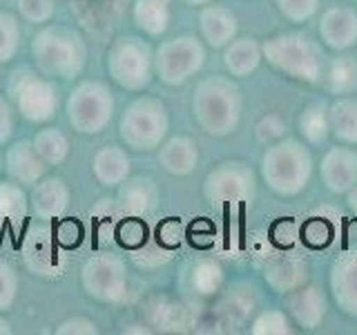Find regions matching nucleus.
<instances>
[{"label":"nucleus","mask_w":357,"mask_h":335,"mask_svg":"<svg viewBox=\"0 0 357 335\" xmlns=\"http://www.w3.org/2000/svg\"><path fill=\"white\" fill-rule=\"evenodd\" d=\"M192 110L201 130L215 137H226L237 130L241 121V92L230 78L210 76L199 83Z\"/></svg>","instance_id":"1"},{"label":"nucleus","mask_w":357,"mask_h":335,"mask_svg":"<svg viewBox=\"0 0 357 335\" xmlns=\"http://www.w3.org/2000/svg\"><path fill=\"white\" fill-rule=\"evenodd\" d=\"M310 152L295 139L273 143L261 156V177L273 193L282 197L299 195L310 181Z\"/></svg>","instance_id":"2"},{"label":"nucleus","mask_w":357,"mask_h":335,"mask_svg":"<svg viewBox=\"0 0 357 335\" xmlns=\"http://www.w3.org/2000/svg\"><path fill=\"white\" fill-rule=\"evenodd\" d=\"M261 56L268 65L290 78L317 83L324 72L321 52L306 34L288 31L261 43Z\"/></svg>","instance_id":"3"},{"label":"nucleus","mask_w":357,"mask_h":335,"mask_svg":"<svg viewBox=\"0 0 357 335\" xmlns=\"http://www.w3.org/2000/svg\"><path fill=\"white\" fill-rule=\"evenodd\" d=\"M31 54L38 70L50 76L72 78L85 65V43L76 31L50 25L43 27L31 43Z\"/></svg>","instance_id":"4"},{"label":"nucleus","mask_w":357,"mask_h":335,"mask_svg":"<svg viewBox=\"0 0 357 335\" xmlns=\"http://www.w3.org/2000/svg\"><path fill=\"white\" fill-rule=\"evenodd\" d=\"M121 139L134 150H154L159 148L167 132V112L161 100L143 96L123 112L121 119Z\"/></svg>","instance_id":"5"},{"label":"nucleus","mask_w":357,"mask_h":335,"mask_svg":"<svg viewBox=\"0 0 357 335\" xmlns=\"http://www.w3.org/2000/svg\"><path fill=\"white\" fill-rule=\"evenodd\" d=\"M107 72L126 89H143L152 81L154 59L148 43L137 36H123L109 47Z\"/></svg>","instance_id":"6"},{"label":"nucleus","mask_w":357,"mask_h":335,"mask_svg":"<svg viewBox=\"0 0 357 335\" xmlns=\"http://www.w3.org/2000/svg\"><path fill=\"white\" fill-rule=\"evenodd\" d=\"M9 96L20 117L27 121H50L59 107V89L52 81L40 78L29 70H18L9 78Z\"/></svg>","instance_id":"7"},{"label":"nucleus","mask_w":357,"mask_h":335,"mask_svg":"<svg viewBox=\"0 0 357 335\" xmlns=\"http://www.w3.org/2000/svg\"><path fill=\"white\" fill-rule=\"evenodd\" d=\"M114 112V98L112 92L96 81L78 85L70 100H67V119L72 128L83 134H96L103 130Z\"/></svg>","instance_id":"8"},{"label":"nucleus","mask_w":357,"mask_h":335,"mask_svg":"<svg viewBox=\"0 0 357 335\" xmlns=\"http://www.w3.org/2000/svg\"><path fill=\"white\" fill-rule=\"evenodd\" d=\"M206 61V50L195 36H176L161 43L154 56V70L167 85H181L195 76Z\"/></svg>","instance_id":"9"},{"label":"nucleus","mask_w":357,"mask_h":335,"mask_svg":"<svg viewBox=\"0 0 357 335\" xmlns=\"http://www.w3.org/2000/svg\"><path fill=\"white\" fill-rule=\"evenodd\" d=\"M204 193L212 204H243L255 197V174L241 161H226L206 177Z\"/></svg>","instance_id":"10"},{"label":"nucleus","mask_w":357,"mask_h":335,"mask_svg":"<svg viewBox=\"0 0 357 335\" xmlns=\"http://www.w3.org/2000/svg\"><path fill=\"white\" fill-rule=\"evenodd\" d=\"M81 279L87 293L100 302H119L126 295V266L112 255H96L87 260Z\"/></svg>","instance_id":"11"},{"label":"nucleus","mask_w":357,"mask_h":335,"mask_svg":"<svg viewBox=\"0 0 357 335\" xmlns=\"http://www.w3.org/2000/svg\"><path fill=\"white\" fill-rule=\"evenodd\" d=\"M319 174L331 193H349L357 184V152L349 148H331L321 159Z\"/></svg>","instance_id":"12"},{"label":"nucleus","mask_w":357,"mask_h":335,"mask_svg":"<svg viewBox=\"0 0 357 335\" xmlns=\"http://www.w3.org/2000/svg\"><path fill=\"white\" fill-rule=\"evenodd\" d=\"M319 38L326 47L344 52L357 43V14L349 7H331L319 22Z\"/></svg>","instance_id":"13"},{"label":"nucleus","mask_w":357,"mask_h":335,"mask_svg":"<svg viewBox=\"0 0 357 335\" xmlns=\"http://www.w3.org/2000/svg\"><path fill=\"white\" fill-rule=\"evenodd\" d=\"M286 308L299 327L317 329L324 315H326V299H324L321 290L315 286H297L288 290Z\"/></svg>","instance_id":"14"},{"label":"nucleus","mask_w":357,"mask_h":335,"mask_svg":"<svg viewBox=\"0 0 357 335\" xmlns=\"http://www.w3.org/2000/svg\"><path fill=\"white\" fill-rule=\"evenodd\" d=\"M67 204H70V188L65 186L63 179L50 177L33 184L31 210L40 219H59L67 210Z\"/></svg>","instance_id":"15"},{"label":"nucleus","mask_w":357,"mask_h":335,"mask_svg":"<svg viewBox=\"0 0 357 335\" xmlns=\"http://www.w3.org/2000/svg\"><path fill=\"white\" fill-rule=\"evenodd\" d=\"M199 27L212 47H226L237 36V16L228 7L208 5L199 11Z\"/></svg>","instance_id":"16"},{"label":"nucleus","mask_w":357,"mask_h":335,"mask_svg":"<svg viewBox=\"0 0 357 335\" xmlns=\"http://www.w3.org/2000/svg\"><path fill=\"white\" fill-rule=\"evenodd\" d=\"M331 288L337 306L357 318V255L340 260L331 271Z\"/></svg>","instance_id":"17"},{"label":"nucleus","mask_w":357,"mask_h":335,"mask_svg":"<svg viewBox=\"0 0 357 335\" xmlns=\"http://www.w3.org/2000/svg\"><path fill=\"white\" fill-rule=\"evenodd\" d=\"M7 172L9 177H14L20 184H38L40 177L45 172V161L38 156V152L33 150L31 141H18L16 145H11L7 152Z\"/></svg>","instance_id":"18"},{"label":"nucleus","mask_w":357,"mask_h":335,"mask_svg":"<svg viewBox=\"0 0 357 335\" xmlns=\"http://www.w3.org/2000/svg\"><path fill=\"white\" fill-rule=\"evenodd\" d=\"M159 161L170 174H190L195 170V165L199 161V150L192 139L188 137H174L167 143L161 145L159 150Z\"/></svg>","instance_id":"19"},{"label":"nucleus","mask_w":357,"mask_h":335,"mask_svg":"<svg viewBox=\"0 0 357 335\" xmlns=\"http://www.w3.org/2000/svg\"><path fill=\"white\" fill-rule=\"evenodd\" d=\"M121 206L130 215H145L150 212L156 201H159V190H156V184L148 177H134L130 181H123L121 186Z\"/></svg>","instance_id":"20"},{"label":"nucleus","mask_w":357,"mask_h":335,"mask_svg":"<svg viewBox=\"0 0 357 335\" xmlns=\"http://www.w3.org/2000/svg\"><path fill=\"white\" fill-rule=\"evenodd\" d=\"M261 45L252 40V38H239V40H232L230 45H226V54H223V65L226 70L237 76H250L257 67L261 63Z\"/></svg>","instance_id":"21"},{"label":"nucleus","mask_w":357,"mask_h":335,"mask_svg":"<svg viewBox=\"0 0 357 335\" xmlns=\"http://www.w3.org/2000/svg\"><path fill=\"white\" fill-rule=\"evenodd\" d=\"M94 174L100 184L105 186H119L126 181L130 174V159L116 145H107L94 156Z\"/></svg>","instance_id":"22"},{"label":"nucleus","mask_w":357,"mask_h":335,"mask_svg":"<svg viewBox=\"0 0 357 335\" xmlns=\"http://www.w3.org/2000/svg\"><path fill=\"white\" fill-rule=\"evenodd\" d=\"M328 128L335 139L342 143H357V100L337 98L328 107Z\"/></svg>","instance_id":"23"},{"label":"nucleus","mask_w":357,"mask_h":335,"mask_svg":"<svg viewBox=\"0 0 357 335\" xmlns=\"http://www.w3.org/2000/svg\"><path fill=\"white\" fill-rule=\"evenodd\" d=\"M132 16L139 29L150 36H161L170 22V0H137Z\"/></svg>","instance_id":"24"},{"label":"nucleus","mask_w":357,"mask_h":335,"mask_svg":"<svg viewBox=\"0 0 357 335\" xmlns=\"http://www.w3.org/2000/svg\"><path fill=\"white\" fill-rule=\"evenodd\" d=\"M52 234L47 230H33L25 241V260L38 273L47 275L59 266V253L52 244Z\"/></svg>","instance_id":"25"},{"label":"nucleus","mask_w":357,"mask_h":335,"mask_svg":"<svg viewBox=\"0 0 357 335\" xmlns=\"http://www.w3.org/2000/svg\"><path fill=\"white\" fill-rule=\"evenodd\" d=\"M266 282L279 293H288L304 282V266L295 260H277L266 268Z\"/></svg>","instance_id":"26"},{"label":"nucleus","mask_w":357,"mask_h":335,"mask_svg":"<svg viewBox=\"0 0 357 335\" xmlns=\"http://www.w3.org/2000/svg\"><path fill=\"white\" fill-rule=\"evenodd\" d=\"M33 150L38 152V156L45 161V163H61L65 161L67 152H70V141L67 137L56 128H45L40 130L36 137H33Z\"/></svg>","instance_id":"27"},{"label":"nucleus","mask_w":357,"mask_h":335,"mask_svg":"<svg viewBox=\"0 0 357 335\" xmlns=\"http://www.w3.org/2000/svg\"><path fill=\"white\" fill-rule=\"evenodd\" d=\"M326 85L335 94H349L357 87V61L355 56H337L328 65Z\"/></svg>","instance_id":"28"},{"label":"nucleus","mask_w":357,"mask_h":335,"mask_svg":"<svg viewBox=\"0 0 357 335\" xmlns=\"http://www.w3.org/2000/svg\"><path fill=\"white\" fill-rule=\"evenodd\" d=\"M299 130L308 143H321L331 134L328 128V105L312 103L299 117Z\"/></svg>","instance_id":"29"},{"label":"nucleus","mask_w":357,"mask_h":335,"mask_svg":"<svg viewBox=\"0 0 357 335\" xmlns=\"http://www.w3.org/2000/svg\"><path fill=\"white\" fill-rule=\"evenodd\" d=\"M27 212V197L14 184H0V221H20Z\"/></svg>","instance_id":"30"},{"label":"nucleus","mask_w":357,"mask_h":335,"mask_svg":"<svg viewBox=\"0 0 357 335\" xmlns=\"http://www.w3.org/2000/svg\"><path fill=\"white\" fill-rule=\"evenodd\" d=\"M18 45H20V29L16 18L7 14V11H0V63L14 59Z\"/></svg>","instance_id":"31"},{"label":"nucleus","mask_w":357,"mask_h":335,"mask_svg":"<svg viewBox=\"0 0 357 335\" xmlns=\"http://www.w3.org/2000/svg\"><path fill=\"white\" fill-rule=\"evenodd\" d=\"M290 331L293 329H290V322L286 318V313L277 311V308L264 311L250 327V333H255V335H288Z\"/></svg>","instance_id":"32"},{"label":"nucleus","mask_w":357,"mask_h":335,"mask_svg":"<svg viewBox=\"0 0 357 335\" xmlns=\"http://www.w3.org/2000/svg\"><path fill=\"white\" fill-rule=\"evenodd\" d=\"M221 268L215 262H208V260H201L195 271H192V286L197 288V293L201 295H208V293H215L221 284Z\"/></svg>","instance_id":"33"},{"label":"nucleus","mask_w":357,"mask_h":335,"mask_svg":"<svg viewBox=\"0 0 357 335\" xmlns=\"http://www.w3.org/2000/svg\"><path fill=\"white\" fill-rule=\"evenodd\" d=\"M275 3L277 9L282 11V16L293 22H304L312 18L319 7V0H275Z\"/></svg>","instance_id":"34"},{"label":"nucleus","mask_w":357,"mask_h":335,"mask_svg":"<svg viewBox=\"0 0 357 335\" xmlns=\"http://www.w3.org/2000/svg\"><path fill=\"white\" fill-rule=\"evenodd\" d=\"M22 18L29 22H47L54 16V0H18Z\"/></svg>","instance_id":"35"},{"label":"nucleus","mask_w":357,"mask_h":335,"mask_svg":"<svg viewBox=\"0 0 357 335\" xmlns=\"http://www.w3.org/2000/svg\"><path fill=\"white\" fill-rule=\"evenodd\" d=\"M16 290H18V277L14 273V268L5 262H0V311H5L14 304Z\"/></svg>","instance_id":"36"},{"label":"nucleus","mask_w":357,"mask_h":335,"mask_svg":"<svg viewBox=\"0 0 357 335\" xmlns=\"http://www.w3.org/2000/svg\"><path fill=\"white\" fill-rule=\"evenodd\" d=\"M145 234H148V230H145V226L139 221V219H128L126 223L121 226V244L123 246H130V248H137V246H141L145 241Z\"/></svg>","instance_id":"37"},{"label":"nucleus","mask_w":357,"mask_h":335,"mask_svg":"<svg viewBox=\"0 0 357 335\" xmlns=\"http://www.w3.org/2000/svg\"><path fill=\"white\" fill-rule=\"evenodd\" d=\"M181 237H183V226L178 219H167L159 226V241L165 246V248H174V246H178Z\"/></svg>","instance_id":"38"},{"label":"nucleus","mask_w":357,"mask_h":335,"mask_svg":"<svg viewBox=\"0 0 357 335\" xmlns=\"http://www.w3.org/2000/svg\"><path fill=\"white\" fill-rule=\"evenodd\" d=\"M304 239L310 246H324L331 239V226L326 221H308L304 226Z\"/></svg>","instance_id":"39"},{"label":"nucleus","mask_w":357,"mask_h":335,"mask_svg":"<svg viewBox=\"0 0 357 335\" xmlns=\"http://www.w3.org/2000/svg\"><path fill=\"white\" fill-rule=\"evenodd\" d=\"M56 333L59 335H96L98 329L94 327V322H89V320H83V318H72V320H67L63 322L59 329H56Z\"/></svg>","instance_id":"40"},{"label":"nucleus","mask_w":357,"mask_h":335,"mask_svg":"<svg viewBox=\"0 0 357 335\" xmlns=\"http://www.w3.org/2000/svg\"><path fill=\"white\" fill-rule=\"evenodd\" d=\"M282 134H284V126L277 117H268L257 126V137H259L264 143H273L275 139L282 137Z\"/></svg>","instance_id":"41"},{"label":"nucleus","mask_w":357,"mask_h":335,"mask_svg":"<svg viewBox=\"0 0 357 335\" xmlns=\"http://www.w3.org/2000/svg\"><path fill=\"white\" fill-rule=\"evenodd\" d=\"M11 128H14V114L7 100L0 96V143H5L11 137Z\"/></svg>","instance_id":"42"},{"label":"nucleus","mask_w":357,"mask_h":335,"mask_svg":"<svg viewBox=\"0 0 357 335\" xmlns=\"http://www.w3.org/2000/svg\"><path fill=\"white\" fill-rule=\"evenodd\" d=\"M349 206H351V210L357 215V184L349 190Z\"/></svg>","instance_id":"43"},{"label":"nucleus","mask_w":357,"mask_h":335,"mask_svg":"<svg viewBox=\"0 0 357 335\" xmlns=\"http://www.w3.org/2000/svg\"><path fill=\"white\" fill-rule=\"evenodd\" d=\"M11 333V327H9V322L0 318V335H9Z\"/></svg>","instance_id":"44"},{"label":"nucleus","mask_w":357,"mask_h":335,"mask_svg":"<svg viewBox=\"0 0 357 335\" xmlns=\"http://www.w3.org/2000/svg\"><path fill=\"white\" fill-rule=\"evenodd\" d=\"M134 327H139V324H134ZM123 333H150V329H126Z\"/></svg>","instance_id":"45"},{"label":"nucleus","mask_w":357,"mask_h":335,"mask_svg":"<svg viewBox=\"0 0 357 335\" xmlns=\"http://www.w3.org/2000/svg\"><path fill=\"white\" fill-rule=\"evenodd\" d=\"M183 3H188V5H208L210 3V0H183Z\"/></svg>","instance_id":"46"}]
</instances>
